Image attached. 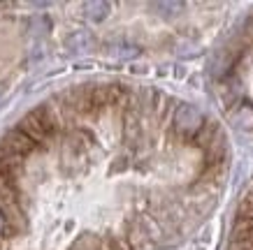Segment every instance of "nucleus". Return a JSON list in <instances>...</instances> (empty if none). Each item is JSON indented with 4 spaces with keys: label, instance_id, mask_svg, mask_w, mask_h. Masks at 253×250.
<instances>
[{
    "label": "nucleus",
    "instance_id": "f257e3e1",
    "mask_svg": "<svg viewBox=\"0 0 253 250\" xmlns=\"http://www.w3.org/2000/svg\"><path fill=\"white\" fill-rule=\"evenodd\" d=\"M202 125H205L202 114H200L195 107H191V105L176 107V111H174V130L176 132L191 137V135H198L200 130H202Z\"/></svg>",
    "mask_w": 253,
    "mask_h": 250
},
{
    "label": "nucleus",
    "instance_id": "f03ea898",
    "mask_svg": "<svg viewBox=\"0 0 253 250\" xmlns=\"http://www.w3.org/2000/svg\"><path fill=\"white\" fill-rule=\"evenodd\" d=\"M19 130H21V132L28 137V139H33L35 144H44L46 139L51 137V132L46 130V125L40 121V116L35 114V111L26 114L21 121H19Z\"/></svg>",
    "mask_w": 253,
    "mask_h": 250
},
{
    "label": "nucleus",
    "instance_id": "7ed1b4c3",
    "mask_svg": "<svg viewBox=\"0 0 253 250\" xmlns=\"http://www.w3.org/2000/svg\"><path fill=\"white\" fill-rule=\"evenodd\" d=\"M0 144L7 146L9 151H14L16 155H21V158H26V155H28L31 151H35V146H38L33 139H28V137L23 135L19 128L12 130V132H7V135L0 139Z\"/></svg>",
    "mask_w": 253,
    "mask_h": 250
},
{
    "label": "nucleus",
    "instance_id": "20e7f679",
    "mask_svg": "<svg viewBox=\"0 0 253 250\" xmlns=\"http://www.w3.org/2000/svg\"><path fill=\"white\" fill-rule=\"evenodd\" d=\"M35 114L40 116V121L46 125V130L54 135L56 130L61 128V116H58V111H56V107L51 105V102H44V105H40L38 109H35Z\"/></svg>",
    "mask_w": 253,
    "mask_h": 250
},
{
    "label": "nucleus",
    "instance_id": "39448f33",
    "mask_svg": "<svg viewBox=\"0 0 253 250\" xmlns=\"http://www.w3.org/2000/svg\"><path fill=\"white\" fill-rule=\"evenodd\" d=\"M109 9H112V5L109 2H105V0H91V2H86L84 5V14L91 19V21H105L109 14Z\"/></svg>",
    "mask_w": 253,
    "mask_h": 250
},
{
    "label": "nucleus",
    "instance_id": "423d86ee",
    "mask_svg": "<svg viewBox=\"0 0 253 250\" xmlns=\"http://www.w3.org/2000/svg\"><path fill=\"white\" fill-rule=\"evenodd\" d=\"M232 239H242V241L253 243V220H249V218H237L235 220Z\"/></svg>",
    "mask_w": 253,
    "mask_h": 250
},
{
    "label": "nucleus",
    "instance_id": "0eeeda50",
    "mask_svg": "<svg viewBox=\"0 0 253 250\" xmlns=\"http://www.w3.org/2000/svg\"><path fill=\"white\" fill-rule=\"evenodd\" d=\"M91 44H93L91 35H88V33H84V31L72 33V35L68 37V49H70V51H88V49H91Z\"/></svg>",
    "mask_w": 253,
    "mask_h": 250
},
{
    "label": "nucleus",
    "instance_id": "6e6552de",
    "mask_svg": "<svg viewBox=\"0 0 253 250\" xmlns=\"http://www.w3.org/2000/svg\"><path fill=\"white\" fill-rule=\"evenodd\" d=\"M14 197H16L14 179L0 172V199H5V202H14Z\"/></svg>",
    "mask_w": 253,
    "mask_h": 250
},
{
    "label": "nucleus",
    "instance_id": "1a4fd4ad",
    "mask_svg": "<svg viewBox=\"0 0 253 250\" xmlns=\"http://www.w3.org/2000/svg\"><path fill=\"white\" fill-rule=\"evenodd\" d=\"M154 7L165 12V14H174V12H181V9H184V2H156Z\"/></svg>",
    "mask_w": 253,
    "mask_h": 250
},
{
    "label": "nucleus",
    "instance_id": "9d476101",
    "mask_svg": "<svg viewBox=\"0 0 253 250\" xmlns=\"http://www.w3.org/2000/svg\"><path fill=\"white\" fill-rule=\"evenodd\" d=\"M228 250H253V243L242 241V239H230V246Z\"/></svg>",
    "mask_w": 253,
    "mask_h": 250
},
{
    "label": "nucleus",
    "instance_id": "9b49d317",
    "mask_svg": "<svg viewBox=\"0 0 253 250\" xmlns=\"http://www.w3.org/2000/svg\"><path fill=\"white\" fill-rule=\"evenodd\" d=\"M5 227H7V220H5V213L0 211V236L5 234Z\"/></svg>",
    "mask_w": 253,
    "mask_h": 250
},
{
    "label": "nucleus",
    "instance_id": "f8f14e48",
    "mask_svg": "<svg viewBox=\"0 0 253 250\" xmlns=\"http://www.w3.org/2000/svg\"><path fill=\"white\" fill-rule=\"evenodd\" d=\"M251 192H253V188H251Z\"/></svg>",
    "mask_w": 253,
    "mask_h": 250
}]
</instances>
